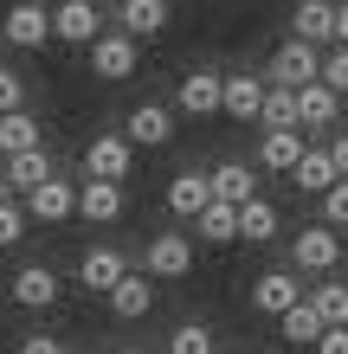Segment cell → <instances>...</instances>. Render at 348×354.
<instances>
[{
    "instance_id": "1",
    "label": "cell",
    "mask_w": 348,
    "mask_h": 354,
    "mask_svg": "<svg viewBox=\"0 0 348 354\" xmlns=\"http://www.w3.org/2000/svg\"><path fill=\"white\" fill-rule=\"evenodd\" d=\"M336 264H342V232L303 225V232L291 239V270L297 277H336Z\"/></svg>"
},
{
    "instance_id": "2",
    "label": "cell",
    "mask_w": 348,
    "mask_h": 354,
    "mask_svg": "<svg viewBox=\"0 0 348 354\" xmlns=\"http://www.w3.org/2000/svg\"><path fill=\"white\" fill-rule=\"evenodd\" d=\"M187 270H194V239L181 232V225H174V232H155V239H149V252H142V277H155V283H181Z\"/></svg>"
},
{
    "instance_id": "3",
    "label": "cell",
    "mask_w": 348,
    "mask_h": 354,
    "mask_svg": "<svg viewBox=\"0 0 348 354\" xmlns=\"http://www.w3.org/2000/svg\"><path fill=\"white\" fill-rule=\"evenodd\" d=\"M264 84H284V91H303V84H322V52L303 46V39H284L271 52V71H264Z\"/></svg>"
},
{
    "instance_id": "4",
    "label": "cell",
    "mask_w": 348,
    "mask_h": 354,
    "mask_svg": "<svg viewBox=\"0 0 348 354\" xmlns=\"http://www.w3.org/2000/svg\"><path fill=\"white\" fill-rule=\"evenodd\" d=\"M0 39H7V46H26V52L52 46V7H39V0H13V7L0 13Z\"/></svg>"
},
{
    "instance_id": "5",
    "label": "cell",
    "mask_w": 348,
    "mask_h": 354,
    "mask_svg": "<svg viewBox=\"0 0 348 354\" xmlns=\"http://www.w3.org/2000/svg\"><path fill=\"white\" fill-rule=\"evenodd\" d=\"M52 39L91 52L97 39H104V7H91V0H58V7H52Z\"/></svg>"
},
{
    "instance_id": "6",
    "label": "cell",
    "mask_w": 348,
    "mask_h": 354,
    "mask_svg": "<svg viewBox=\"0 0 348 354\" xmlns=\"http://www.w3.org/2000/svg\"><path fill=\"white\" fill-rule=\"evenodd\" d=\"M7 297L19 309H52L58 297H65V283H58V270L52 264H19L13 270V283H7Z\"/></svg>"
},
{
    "instance_id": "7",
    "label": "cell",
    "mask_w": 348,
    "mask_h": 354,
    "mask_svg": "<svg viewBox=\"0 0 348 354\" xmlns=\"http://www.w3.org/2000/svg\"><path fill=\"white\" fill-rule=\"evenodd\" d=\"M122 277H129V258H122L116 245H91V252L77 258V290H97V297H110Z\"/></svg>"
},
{
    "instance_id": "8",
    "label": "cell",
    "mask_w": 348,
    "mask_h": 354,
    "mask_svg": "<svg viewBox=\"0 0 348 354\" xmlns=\"http://www.w3.org/2000/svg\"><path fill=\"white\" fill-rule=\"evenodd\" d=\"M71 213H77V180H65V174H52L46 187L26 194V219H39V225H65Z\"/></svg>"
},
{
    "instance_id": "9",
    "label": "cell",
    "mask_w": 348,
    "mask_h": 354,
    "mask_svg": "<svg viewBox=\"0 0 348 354\" xmlns=\"http://www.w3.org/2000/svg\"><path fill=\"white\" fill-rule=\"evenodd\" d=\"M168 136H174L168 103H136L129 122H122V142H129V149H168Z\"/></svg>"
},
{
    "instance_id": "10",
    "label": "cell",
    "mask_w": 348,
    "mask_h": 354,
    "mask_svg": "<svg viewBox=\"0 0 348 354\" xmlns=\"http://www.w3.org/2000/svg\"><path fill=\"white\" fill-rule=\"evenodd\" d=\"M129 161H136V149L122 136H97L91 149H84V180H110V187H122L129 180Z\"/></svg>"
},
{
    "instance_id": "11",
    "label": "cell",
    "mask_w": 348,
    "mask_h": 354,
    "mask_svg": "<svg viewBox=\"0 0 348 354\" xmlns=\"http://www.w3.org/2000/svg\"><path fill=\"white\" fill-rule=\"evenodd\" d=\"M136 65H142V46H136L129 32H104L91 46V71L110 77V84H116V77H136Z\"/></svg>"
},
{
    "instance_id": "12",
    "label": "cell",
    "mask_w": 348,
    "mask_h": 354,
    "mask_svg": "<svg viewBox=\"0 0 348 354\" xmlns=\"http://www.w3.org/2000/svg\"><path fill=\"white\" fill-rule=\"evenodd\" d=\"M219 84H226V71H187L181 77V91H174V110L181 116H219Z\"/></svg>"
},
{
    "instance_id": "13",
    "label": "cell",
    "mask_w": 348,
    "mask_h": 354,
    "mask_svg": "<svg viewBox=\"0 0 348 354\" xmlns=\"http://www.w3.org/2000/svg\"><path fill=\"white\" fill-rule=\"evenodd\" d=\"M303 303V277L297 270H264V277L252 283V309L258 316H284V309Z\"/></svg>"
},
{
    "instance_id": "14",
    "label": "cell",
    "mask_w": 348,
    "mask_h": 354,
    "mask_svg": "<svg viewBox=\"0 0 348 354\" xmlns=\"http://www.w3.org/2000/svg\"><path fill=\"white\" fill-rule=\"evenodd\" d=\"M291 39H303V46H336V0H297L291 13Z\"/></svg>"
},
{
    "instance_id": "15",
    "label": "cell",
    "mask_w": 348,
    "mask_h": 354,
    "mask_svg": "<svg viewBox=\"0 0 348 354\" xmlns=\"http://www.w3.org/2000/svg\"><path fill=\"white\" fill-rule=\"evenodd\" d=\"M207 206H213V180H207V174L181 168V174L168 180V213H174V219H187V225H194Z\"/></svg>"
},
{
    "instance_id": "16",
    "label": "cell",
    "mask_w": 348,
    "mask_h": 354,
    "mask_svg": "<svg viewBox=\"0 0 348 354\" xmlns=\"http://www.w3.org/2000/svg\"><path fill=\"white\" fill-rule=\"evenodd\" d=\"M258 103H264V77H252V71H232L226 84H219V116L258 122Z\"/></svg>"
},
{
    "instance_id": "17",
    "label": "cell",
    "mask_w": 348,
    "mask_h": 354,
    "mask_svg": "<svg viewBox=\"0 0 348 354\" xmlns=\"http://www.w3.org/2000/svg\"><path fill=\"white\" fill-rule=\"evenodd\" d=\"M207 180H213V200H219V206H245V200H258V168H252V161H219Z\"/></svg>"
},
{
    "instance_id": "18",
    "label": "cell",
    "mask_w": 348,
    "mask_h": 354,
    "mask_svg": "<svg viewBox=\"0 0 348 354\" xmlns=\"http://www.w3.org/2000/svg\"><path fill=\"white\" fill-rule=\"evenodd\" d=\"M168 26V0H116V32H129L136 46Z\"/></svg>"
},
{
    "instance_id": "19",
    "label": "cell",
    "mask_w": 348,
    "mask_h": 354,
    "mask_svg": "<svg viewBox=\"0 0 348 354\" xmlns=\"http://www.w3.org/2000/svg\"><path fill=\"white\" fill-rule=\"evenodd\" d=\"M155 309V277H142V270H129L116 290H110V316L116 322H142Z\"/></svg>"
},
{
    "instance_id": "20",
    "label": "cell",
    "mask_w": 348,
    "mask_h": 354,
    "mask_svg": "<svg viewBox=\"0 0 348 354\" xmlns=\"http://www.w3.org/2000/svg\"><path fill=\"white\" fill-rule=\"evenodd\" d=\"M122 187H110V180H77V213H84L91 225H116L122 219Z\"/></svg>"
},
{
    "instance_id": "21",
    "label": "cell",
    "mask_w": 348,
    "mask_h": 354,
    "mask_svg": "<svg viewBox=\"0 0 348 354\" xmlns=\"http://www.w3.org/2000/svg\"><path fill=\"white\" fill-rule=\"evenodd\" d=\"M33 149H46V129H39V116H33V110H13V116H0V161H13V155H33Z\"/></svg>"
},
{
    "instance_id": "22",
    "label": "cell",
    "mask_w": 348,
    "mask_h": 354,
    "mask_svg": "<svg viewBox=\"0 0 348 354\" xmlns=\"http://www.w3.org/2000/svg\"><path fill=\"white\" fill-rule=\"evenodd\" d=\"M303 149H310L303 129H271V136L258 142V168H264V174H291L297 161H303Z\"/></svg>"
},
{
    "instance_id": "23",
    "label": "cell",
    "mask_w": 348,
    "mask_h": 354,
    "mask_svg": "<svg viewBox=\"0 0 348 354\" xmlns=\"http://www.w3.org/2000/svg\"><path fill=\"white\" fill-rule=\"evenodd\" d=\"M336 116H342V97L329 84H303L297 91V129H336Z\"/></svg>"
},
{
    "instance_id": "24",
    "label": "cell",
    "mask_w": 348,
    "mask_h": 354,
    "mask_svg": "<svg viewBox=\"0 0 348 354\" xmlns=\"http://www.w3.org/2000/svg\"><path fill=\"white\" fill-rule=\"evenodd\" d=\"M239 239H245V245H271V239H277V206L264 200V194L239 206Z\"/></svg>"
},
{
    "instance_id": "25",
    "label": "cell",
    "mask_w": 348,
    "mask_h": 354,
    "mask_svg": "<svg viewBox=\"0 0 348 354\" xmlns=\"http://www.w3.org/2000/svg\"><path fill=\"white\" fill-rule=\"evenodd\" d=\"M0 168H7V187H13V194H33V187H46V180H52V155H46V149H33V155L0 161Z\"/></svg>"
},
{
    "instance_id": "26",
    "label": "cell",
    "mask_w": 348,
    "mask_h": 354,
    "mask_svg": "<svg viewBox=\"0 0 348 354\" xmlns=\"http://www.w3.org/2000/svg\"><path fill=\"white\" fill-rule=\"evenodd\" d=\"M291 180H297V194H329L336 187V168H329V149H303V161L291 168Z\"/></svg>"
},
{
    "instance_id": "27",
    "label": "cell",
    "mask_w": 348,
    "mask_h": 354,
    "mask_svg": "<svg viewBox=\"0 0 348 354\" xmlns=\"http://www.w3.org/2000/svg\"><path fill=\"white\" fill-rule=\"evenodd\" d=\"M303 303H310L316 309V316H322V328H348V283H310V297H303Z\"/></svg>"
},
{
    "instance_id": "28",
    "label": "cell",
    "mask_w": 348,
    "mask_h": 354,
    "mask_svg": "<svg viewBox=\"0 0 348 354\" xmlns=\"http://www.w3.org/2000/svg\"><path fill=\"white\" fill-rule=\"evenodd\" d=\"M258 122H264V136H271V129H297V91H284V84H264Z\"/></svg>"
},
{
    "instance_id": "29",
    "label": "cell",
    "mask_w": 348,
    "mask_h": 354,
    "mask_svg": "<svg viewBox=\"0 0 348 354\" xmlns=\"http://www.w3.org/2000/svg\"><path fill=\"white\" fill-rule=\"evenodd\" d=\"M284 342H291V348H316L322 342V316H316V309L310 303H297V309H284Z\"/></svg>"
},
{
    "instance_id": "30",
    "label": "cell",
    "mask_w": 348,
    "mask_h": 354,
    "mask_svg": "<svg viewBox=\"0 0 348 354\" xmlns=\"http://www.w3.org/2000/svg\"><path fill=\"white\" fill-rule=\"evenodd\" d=\"M194 232L207 239V245H232V239H239V206H219V200H213L207 213L194 219Z\"/></svg>"
},
{
    "instance_id": "31",
    "label": "cell",
    "mask_w": 348,
    "mask_h": 354,
    "mask_svg": "<svg viewBox=\"0 0 348 354\" xmlns=\"http://www.w3.org/2000/svg\"><path fill=\"white\" fill-rule=\"evenodd\" d=\"M168 354H219V335H213L207 322H174Z\"/></svg>"
},
{
    "instance_id": "32",
    "label": "cell",
    "mask_w": 348,
    "mask_h": 354,
    "mask_svg": "<svg viewBox=\"0 0 348 354\" xmlns=\"http://www.w3.org/2000/svg\"><path fill=\"white\" fill-rule=\"evenodd\" d=\"M316 225H329V232H348V180H336L329 194H322V219Z\"/></svg>"
},
{
    "instance_id": "33",
    "label": "cell",
    "mask_w": 348,
    "mask_h": 354,
    "mask_svg": "<svg viewBox=\"0 0 348 354\" xmlns=\"http://www.w3.org/2000/svg\"><path fill=\"white\" fill-rule=\"evenodd\" d=\"M19 232H26V206H19V200H0V252L19 245Z\"/></svg>"
},
{
    "instance_id": "34",
    "label": "cell",
    "mask_w": 348,
    "mask_h": 354,
    "mask_svg": "<svg viewBox=\"0 0 348 354\" xmlns=\"http://www.w3.org/2000/svg\"><path fill=\"white\" fill-rule=\"evenodd\" d=\"M322 84H329L336 97H348V46H336L329 58H322Z\"/></svg>"
},
{
    "instance_id": "35",
    "label": "cell",
    "mask_w": 348,
    "mask_h": 354,
    "mask_svg": "<svg viewBox=\"0 0 348 354\" xmlns=\"http://www.w3.org/2000/svg\"><path fill=\"white\" fill-rule=\"evenodd\" d=\"M26 110V84H19V71H0V116Z\"/></svg>"
},
{
    "instance_id": "36",
    "label": "cell",
    "mask_w": 348,
    "mask_h": 354,
    "mask_svg": "<svg viewBox=\"0 0 348 354\" xmlns=\"http://www.w3.org/2000/svg\"><path fill=\"white\" fill-rule=\"evenodd\" d=\"M322 149H329V168H336V180H348V129H342V136H329Z\"/></svg>"
},
{
    "instance_id": "37",
    "label": "cell",
    "mask_w": 348,
    "mask_h": 354,
    "mask_svg": "<svg viewBox=\"0 0 348 354\" xmlns=\"http://www.w3.org/2000/svg\"><path fill=\"white\" fill-rule=\"evenodd\" d=\"M310 354H348V328H322V342Z\"/></svg>"
},
{
    "instance_id": "38",
    "label": "cell",
    "mask_w": 348,
    "mask_h": 354,
    "mask_svg": "<svg viewBox=\"0 0 348 354\" xmlns=\"http://www.w3.org/2000/svg\"><path fill=\"white\" fill-rule=\"evenodd\" d=\"M19 354H65V342H58V335H26Z\"/></svg>"
},
{
    "instance_id": "39",
    "label": "cell",
    "mask_w": 348,
    "mask_h": 354,
    "mask_svg": "<svg viewBox=\"0 0 348 354\" xmlns=\"http://www.w3.org/2000/svg\"><path fill=\"white\" fill-rule=\"evenodd\" d=\"M336 46H348V0L336 7Z\"/></svg>"
},
{
    "instance_id": "40",
    "label": "cell",
    "mask_w": 348,
    "mask_h": 354,
    "mask_svg": "<svg viewBox=\"0 0 348 354\" xmlns=\"http://www.w3.org/2000/svg\"><path fill=\"white\" fill-rule=\"evenodd\" d=\"M0 200H13V187H7V168H0Z\"/></svg>"
},
{
    "instance_id": "41",
    "label": "cell",
    "mask_w": 348,
    "mask_h": 354,
    "mask_svg": "<svg viewBox=\"0 0 348 354\" xmlns=\"http://www.w3.org/2000/svg\"><path fill=\"white\" fill-rule=\"evenodd\" d=\"M116 354H149V348H116Z\"/></svg>"
},
{
    "instance_id": "42",
    "label": "cell",
    "mask_w": 348,
    "mask_h": 354,
    "mask_svg": "<svg viewBox=\"0 0 348 354\" xmlns=\"http://www.w3.org/2000/svg\"><path fill=\"white\" fill-rule=\"evenodd\" d=\"M91 7H104V0H91Z\"/></svg>"
}]
</instances>
